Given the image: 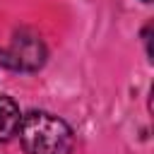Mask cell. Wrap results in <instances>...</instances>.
Instances as JSON below:
<instances>
[{"instance_id":"6da1fadb","label":"cell","mask_w":154,"mask_h":154,"mask_svg":"<svg viewBox=\"0 0 154 154\" xmlns=\"http://www.w3.org/2000/svg\"><path fill=\"white\" fill-rule=\"evenodd\" d=\"M19 142L26 154H72L75 132L72 128L46 111H31L19 120Z\"/></svg>"},{"instance_id":"7a4b0ae2","label":"cell","mask_w":154,"mask_h":154,"mask_svg":"<svg viewBox=\"0 0 154 154\" xmlns=\"http://www.w3.org/2000/svg\"><path fill=\"white\" fill-rule=\"evenodd\" d=\"M0 60L12 70H38L46 60L43 41L31 31H19L5 51H0Z\"/></svg>"},{"instance_id":"3957f363","label":"cell","mask_w":154,"mask_h":154,"mask_svg":"<svg viewBox=\"0 0 154 154\" xmlns=\"http://www.w3.org/2000/svg\"><path fill=\"white\" fill-rule=\"evenodd\" d=\"M19 120H22V113H19V106L14 103V99L0 96V142H7L17 135Z\"/></svg>"},{"instance_id":"277c9868","label":"cell","mask_w":154,"mask_h":154,"mask_svg":"<svg viewBox=\"0 0 154 154\" xmlns=\"http://www.w3.org/2000/svg\"><path fill=\"white\" fill-rule=\"evenodd\" d=\"M144 2H152V0H144Z\"/></svg>"}]
</instances>
